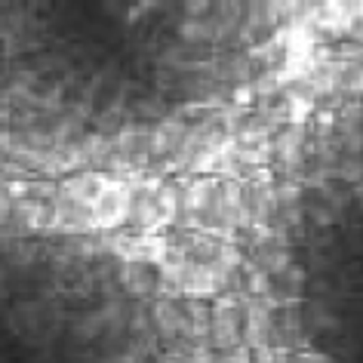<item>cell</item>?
Returning <instances> with one entry per match:
<instances>
[{
	"instance_id": "6da1fadb",
	"label": "cell",
	"mask_w": 363,
	"mask_h": 363,
	"mask_svg": "<svg viewBox=\"0 0 363 363\" xmlns=\"http://www.w3.org/2000/svg\"><path fill=\"white\" fill-rule=\"evenodd\" d=\"M133 191L121 182H102L96 201H93V228H114L130 216Z\"/></svg>"
}]
</instances>
